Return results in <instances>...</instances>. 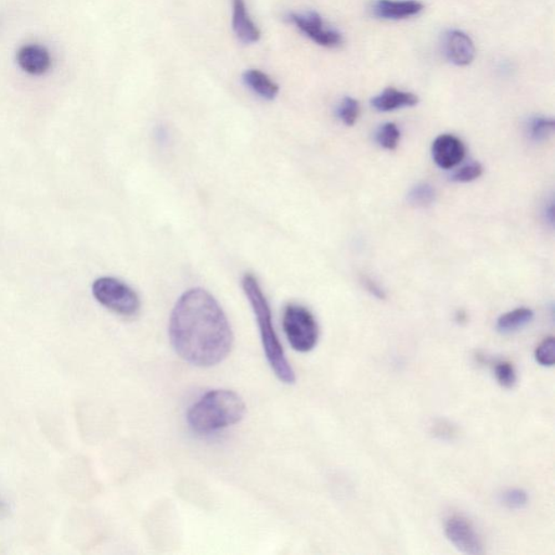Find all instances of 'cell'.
Listing matches in <instances>:
<instances>
[{"instance_id": "obj_20", "label": "cell", "mask_w": 555, "mask_h": 555, "mask_svg": "<svg viewBox=\"0 0 555 555\" xmlns=\"http://www.w3.org/2000/svg\"><path fill=\"white\" fill-rule=\"evenodd\" d=\"M495 375L498 383L504 389H512L517 383V371L509 361H499L495 366Z\"/></svg>"}, {"instance_id": "obj_15", "label": "cell", "mask_w": 555, "mask_h": 555, "mask_svg": "<svg viewBox=\"0 0 555 555\" xmlns=\"http://www.w3.org/2000/svg\"><path fill=\"white\" fill-rule=\"evenodd\" d=\"M534 314L531 308L521 307L503 314L497 320V330L502 334L517 332L533 322Z\"/></svg>"}, {"instance_id": "obj_23", "label": "cell", "mask_w": 555, "mask_h": 555, "mask_svg": "<svg viewBox=\"0 0 555 555\" xmlns=\"http://www.w3.org/2000/svg\"><path fill=\"white\" fill-rule=\"evenodd\" d=\"M483 175V166L478 162H472L453 172L451 180L456 182L467 183L478 180Z\"/></svg>"}, {"instance_id": "obj_24", "label": "cell", "mask_w": 555, "mask_h": 555, "mask_svg": "<svg viewBox=\"0 0 555 555\" xmlns=\"http://www.w3.org/2000/svg\"><path fill=\"white\" fill-rule=\"evenodd\" d=\"M433 434L441 441H453L458 436V429L450 422L440 420L433 426Z\"/></svg>"}, {"instance_id": "obj_5", "label": "cell", "mask_w": 555, "mask_h": 555, "mask_svg": "<svg viewBox=\"0 0 555 555\" xmlns=\"http://www.w3.org/2000/svg\"><path fill=\"white\" fill-rule=\"evenodd\" d=\"M93 295L97 302L105 308L124 317L139 314L140 299L129 285L112 277H101L93 284Z\"/></svg>"}, {"instance_id": "obj_26", "label": "cell", "mask_w": 555, "mask_h": 555, "mask_svg": "<svg viewBox=\"0 0 555 555\" xmlns=\"http://www.w3.org/2000/svg\"><path fill=\"white\" fill-rule=\"evenodd\" d=\"M554 206H553V202L549 203V206L546 207V210H544V216H546V221H548L550 223H551V225H553V220H554Z\"/></svg>"}, {"instance_id": "obj_16", "label": "cell", "mask_w": 555, "mask_h": 555, "mask_svg": "<svg viewBox=\"0 0 555 555\" xmlns=\"http://www.w3.org/2000/svg\"><path fill=\"white\" fill-rule=\"evenodd\" d=\"M554 127L552 119L543 116L534 117L527 126L529 139L536 142L547 140L553 134Z\"/></svg>"}, {"instance_id": "obj_11", "label": "cell", "mask_w": 555, "mask_h": 555, "mask_svg": "<svg viewBox=\"0 0 555 555\" xmlns=\"http://www.w3.org/2000/svg\"><path fill=\"white\" fill-rule=\"evenodd\" d=\"M425 4L417 0H376L373 6L375 17L383 20H404L424 12Z\"/></svg>"}, {"instance_id": "obj_2", "label": "cell", "mask_w": 555, "mask_h": 555, "mask_svg": "<svg viewBox=\"0 0 555 555\" xmlns=\"http://www.w3.org/2000/svg\"><path fill=\"white\" fill-rule=\"evenodd\" d=\"M246 415V404L236 391L214 390L203 395L190 407L187 422L198 434L226 429L239 424Z\"/></svg>"}, {"instance_id": "obj_7", "label": "cell", "mask_w": 555, "mask_h": 555, "mask_svg": "<svg viewBox=\"0 0 555 555\" xmlns=\"http://www.w3.org/2000/svg\"><path fill=\"white\" fill-rule=\"evenodd\" d=\"M445 534L448 541L458 551L470 555L484 553L480 534L467 518L461 516L448 518L445 524Z\"/></svg>"}, {"instance_id": "obj_18", "label": "cell", "mask_w": 555, "mask_h": 555, "mask_svg": "<svg viewBox=\"0 0 555 555\" xmlns=\"http://www.w3.org/2000/svg\"><path fill=\"white\" fill-rule=\"evenodd\" d=\"M375 140L385 150H395L399 145L400 130L394 123H385L376 131Z\"/></svg>"}, {"instance_id": "obj_21", "label": "cell", "mask_w": 555, "mask_h": 555, "mask_svg": "<svg viewBox=\"0 0 555 555\" xmlns=\"http://www.w3.org/2000/svg\"><path fill=\"white\" fill-rule=\"evenodd\" d=\"M555 340L553 336H548L534 350V359L542 366H553L555 361Z\"/></svg>"}, {"instance_id": "obj_1", "label": "cell", "mask_w": 555, "mask_h": 555, "mask_svg": "<svg viewBox=\"0 0 555 555\" xmlns=\"http://www.w3.org/2000/svg\"><path fill=\"white\" fill-rule=\"evenodd\" d=\"M170 339L181 359L201 368L222 363L233 345L231 324L220 304L198 288L177 300L171 315Z\"/></svg>"}, {"instance_id": "obj_14", "label": "cell", "mask_w": 555, "mask_h": 555, "mask_svg": "<svg viewBox=\"0 0 555 555\" xmlns=\"http://www.w3.org/2000/svg\"><path fill=\"white\" fill-rule=\"evenodd\" d=\"M242 80L249 89L265 100H273L279 94V86L259 70H248Z\"/></svg>"}, {"instance_id": "obj_4", "label": "cell", "mask_w": 555, "mask_h": 555, "mask_svg": "<svg viewBox=\"0 0 555 555\" xmlns=\"http://www.w3.org/2000/svg\"><path fill=\"white\" fill-rule=\"evenodd\" d=\"M283 330L290 345L299 353L313 350L319 340V327L312 312L299 304L284 309Z\"/></svg>"}, {"instance_id": "obj_17", "label": "cell", "mask_w": 555, "mask_h": 555, "mask_svg": "<svg viewBox=\"0 0 555 555\" xmlns=\"http://www.w3.org/2000/svg\"><path fill=\"white\" fill-rule=\"evenodd\" d=\"M436 191L430 183H417L408 193V202L416 207H427L435 202Z\"/></svg>"}, {"instance_id": "obj_12", "label": "cell", "mask_w": 555, "mask_h": 555, "mask_svg": "<svg viewBox=\"0 0 555 555\" xmlns=\"http://www.w3.org/2000/svg\"><path fill=\"white\" fill-rule=\"evenodd\" d=\"M232 29L243 44H256L261 38V32L249 18L244 0H232Z\"/></svg>"}, {"instance_id": "obj_6", "label": "cell", "mask_w": 555, "mask_h": 555, "mask_svg": "<svg viewBox=\"0 0 555 555\" xmlns=\"http://www.w3.org/2000/svg\"><path fill=\"white\" fill-rule=\"evenodd\" d=\"M289 19L300 32L323 47H339L343 42L342 35L338 30L325 28L323 18L317 13H291Z\"/></svg>"}, {"instance_id": "obj_25", "label": "cell", "mask_w": 555, "mask_h": 555, "mask_svg": "<svg viewBox=\"0 0 555 555\" xmlns=\"http://www.w3.org/2000/svg\"><path fill=\"white\" fill-rule=\"evenodd\" d=\"M363 283L365 288L368 290V292L374 295V298L379 299H385L386 293L383 289L380 287L379 283H376L374 279L369 277L363 278Z\"/></svg>"}, {"instance_id": "obj_9", "label": "cell", "mask_w": 555, "mask_h": 555, "mask_svg": "<svg viewBox=\"0 0 555 555\" xmlns=\"http://www.w3.org/2000/svg\"><path fill=\"white\" fill-rule=\"evenodd\" d=\"M17 63L20 69L30 76H43L48 73L53 65L52 54L40 44L23 45L18 50Z\"/></svg>"}, {"instance_id": "obj_19", "label": "cell", "mask_w": 555, "mask_h": 555, "mask_svg": "<svg viewBox=\"0 0 555 555\" xmlns=\"http://www.w3.org/2000/svg\"><path fill=\"white\" fill-rule=\"evenodd\" d=\"M359 114L360 105L358 100L351 98V97H345V98L341 101L338 108V116L344 125L354 126L357 123Z\"/></svg>"}, {"instance_id": "obj_13", "label": "cell", "mask_w": 555, "mask_h": 555, "mask_svg": "<svg viewBox=\"0 0 555 555\" xmlns=\"http://www.w3.org/2000/svg\"><path fill=\"white\" fill-rule=\"evenodd\" d=\"M419 104V97L393 88H386L371 100V105L379 112H391L404 108H411Z\"/></svg>"}, {"instance_id": "obj_3", "label": "cell", "mask_w": 555, "mask_h": 555, "mask_svg": "<svg viewBox=\"0 0 555 555\" xmlns=\"http://www.w3.org/2000/svg\"><path fill=\"white\" fill-rule=\"evenodd\" d=\"M242 288L249 304H251L254 315H256L264 351L274 374L285 384L295 383L297 376H295L292 366L290 365L276 330H274L272 309L269 307L261 285L253 274L247 273L242 279Z\"/></svg>"}, {"instance_id": "obj_10", "label": "cell", "mask_w": 555, "mask_h": 555, "mask_svg": "<svg viewBox=\"0 0 555 555\" xmlns=\"http://www.w3.org/2000/svg\"><path fill=\"white\" fill-rule=\"evenodd\" d=\"M445 52L450 63L459 66H467L475 58V46L468 35L462 30H451L447 34Z\"/></svg>"}, {"instance_id": "obj_22", "label": "cell", "mask_w": 555, "mask_h": 555, "mask_svg": "<svg viewBox=\"0 0 555 555\" xmlns=\"http://www.w3.org/2000/svg\"><path fill=\"white\" fill-rule=\"evenodd\" d=\"M501 502L504 507L511 509V510H522L527 506L528 495L521 488H513V490H508L502 493Z\"/></svg>"}, {"instance_id": "obj_8", "label": "cell", "mask_w": 555, "mask_h": 555, "mask_svg": "<svg viewBox=\"0 0 555 555\" xmlns=\"http://www.w3.org/2000/svg\"><path fill=\"white\" fill-rule=\"evenodd\" d=\"M431 152L437 166L442 170H450L465 159L466 147L458 137L442 134L433 141Z\"/></svg>"}]
</instances>
